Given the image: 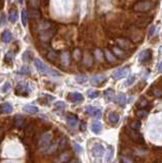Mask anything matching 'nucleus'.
<instances>
[{
    "instance_id": "f257e3e1",
    "label": "nucleus",
    "mask_w": 162,
    "mask_h": 163,
    "mask_svg": "<svg viewBox=\"0 0 162 163\" xmlns=\"http://www.w3.org/2000/svg\"><path fill=\"white\" fill-rule=\"evenodd\" d=\"M39 39L44 43H48L55 34V28L51 21H44L39 28Z\"/></svg>"
},
{
    "instance_id": "f03ea898",
    "label": "nucleus",
    "mask_w": 162,
    "mask_h": 163,
    "mask_svg": "<svg viewBox=\"0 0 162 163\" xmlns=\"http://www.w3.org/2000/svg\"><path fill=\"white\" fill-rule=\"evenodd\" d=\"M155 6H156V2L153 0H142V1H138L133 5V10L143 14V12H148L152 10Z\"/></svg>"
},
{
    "instance_id": "7ed1b4c3",
    "label": "nucleus",
    "mask_w": 162,
    "mask_h": 163,
    "mask_svg": "<svg viewBox=\"0 0 162 163\" xmlns=\"http://www.w3.org/2000/svg\"><path fill=\"white\" fill-rule=\"evenodd\" d=\"M126 37L130 42L139 43L143 40V33L141 32L140 28L136 27V26H132L126 30Z\"/></svg>"
},
{
    "instance_id": "20e7f679",
    "label": "nucleus",
    "mask_w": 162,
    "mask_h": 163,
    "mask_svg": "<svg viewBox=\"0 0 162 163\" xmlns=\"http://www.w3.org/2000/svg\"><path fill=\"white\" fill-rule=\"evenodd\" d=\"M125 135L130 138V140H132V142H134L135 144H139V145L145 144V140H144L143 136H142L139 132L130 129V127H126L125 129Z\"/></svg>"
},
{
    "instance_id": "39448f33",
    "label": "nucleus",
    "mask_w": 162,
    "mask_h": 163,
    "mask_svg": "<svg viewBox=\"0 0 162 163\" xmlns=\"http://www.w3.org/2000/svg\"><path fill=\"white\" fill-rule=\"evenodd\" d=\"M115 43H116L117 47L120 48V49H123V51H133V50L135 49L133 43L128 40V39L117 38L116 41H115Z\"/></svg>"
},
{
    "instance_id": "423d86ee",
    "label": "nucleus",
    "mask_w": 162,
    "mask_h": 163,
    "mask_svg": "<svg viewBox=\"0 0 162 163\" xmlns=\"http://www.w3.org/2000/svg\"><path fill=\"white\" fill-rule=\"evenodd\" d=\"M15 94H16L17 96H23V97H26L28 96L29 94H30V90H29L28 88V85H26V84H19V85L16 86V88H15Z\"/></svg>"
},
{
    "instance_id": "0eeeda50",
    "label": "nucleus",
    "mask_w": 162,
    "mask_h": 163,
    "mask_svg": "<svg viewBox=\"0 0 162 163\" xmlns=\"http://www.w3.org/2000/svg\"><path fill=\"white\" fill-rule=\"evenodd\" d=\"M151 59H152V51H151L150 49L144 50V51H142L139 55V61L141 63H143V64L149 62Z\"/></svg>"
},
{
    "instance_id": "6e6552de",
    "label": "nucleus",
    "mask_w": 162,
    "mask_h": 163,
    "mask_svg": "<svg viewBox=\"0 0 162 163\" xmlns=\"http://www.w3.org/2000/svg\"><path fill=\"white\" fill-rule=\"evenodd\" d=\"M53 139V136L51 133H45L43 136H42L41 140H40V147H43V148H46V147H48L50 145L51 141H52Z\"/></svg>"
},
{
    "instance_id": "1a4fd4ad",
    "label": "nucleus",
    "mask_w": 162,
    "mask_h": 163,
    "mask_svg": "<svg viewBox=\"0 0 162 163\" xmlns=\"http://www.w3.org/2000/svg\"><path fill=\"white\" fill-rule=\"evenodd\" d=\"M70 158H72V154H70V152L64 151L60 154V155L57 156V157L55 158L54 162L55 163H65V162H67Z\"/></svg>"
},
{
    "instance_id": "9d476101",
    "label": "nucleus",
    "mask_w": 162,
    "mask_h": 163,
    "mask_svg": "<svg viewBox=\"0 0 162 163\" xmlns=\"http://www.w3.org/2000/svg\"><path fill=\"white\" fill-rule=\"evenodd\" d=\"M25 124H26V118L24 117L23 115H21V114L16 115L14 117V119H13V125H14V127H16V129H23V127H25Z\"/></svg>"
},
{
    "instance_id": "9b49d317",
    "label": "nucleus",
    "mask_w": 162,
    "mask_h": 163,
    "mask_svg": "<svg viewBox=\"0 0 162 163\" xmlns=\"http://www.w3.org/2000/svg\"><path fill=\"white\" fill-rule=\"evenodd\" d=\"M128 67H123V68H119V69L115 70L112 74V78L114 80H119V79H123L128 74Z\"/></svg>"
},
{
    "instance_id": "f8f14e48",
    "label": "nucleus",
    "mask_w": 162,
    "mask_h": 163,
    "mask_svg": "<svg viewBox=\"0 0 162 163\" xmlns=\"http://www.w3.org/2000/svg\"><path fill=\"white\" fill-rule=\"evenodd\" d=\"M106 80H107V78L104 74H97V76L91 78V83L94 86H101L103 83H105Z\"/></svg>"
},
{
    "instance_id": "ddd939ff",
    "label": "nucleus",
    "mask_w": 162,
    "mask_h": 163,
    "mask_svg": "<svg viewBox=\"0 0 162 163\" xmlns=\"http://www.w3.org/2000/svg\"><path fill=\"white\" fill-rule=\"evenodd\" d=\"M86 112H87L89 115L96 118V119H99V118L101 117V114H102L101 110L98 108H95V107H93V106H88L87 108H86Z\"/></svg>"
},
{
    "instance_id": "4468645a",
    "label": "nucleus",
    "mask_w": 162,
    "mask_h": 163,
    "mask_svg": "<svg viewBox=\"0 0 162 163\" xmlns=\"http://www.w3.org/2000/svg\"><path fill=\"white\" fill-rule=\"evenodd\" d=\"M67 99L70 101V102H72V103H79V102H82V101L84 100V97H83L82 94L75 92V93H70V94H68Z\"/></svg>"
},
{
    "instance_id": "2eb2a0df",
    "label": "nucleus",
    "mask_w": 162,
    "mask_h": 163,
    "mask_svg": "<svg viewBox=\"0 0 162 163\" xmlns=\"http://www.w3.org/2000/svg\"><path fill=\"white\" fill-rule=\"evenodd\" d=\"M113 101H114L116 104H118L119 106H125L126 103V96L123 93H119V94H117L116 96L114 95V97H113Z\"/></svg>"
},
{
    "instance_id": "dca6fc26",
    "label": "nucleus",
    "mask_w": 162,
    "mask_h": 163,
    "mask_svg": "<svg viewBox=\"0 0 162 163\" xmlns=\"http://www.w3.org/2000/svg\"><path fill=\"white\" fill-rule=\"evenodd\" d=\"M92 154L94 157H100L104 154V147L101 144H96L92 149Z\"/></svg>"
},
{
    "instance_id": "f3484780",
    "label": "nucleus",
    "mask_w": 162,
    "mask_h": 163,
    "mask_svg": "<svg viewBox=\"0 0 162 163\" xmlns=\"http://www.w3.org/2000/svg\"><path fill=\"white\" fill-rule=\"evenodd\" d=\"M27 14H28V16H30L32 19H38L42 17V14H41V11H40V9H32V8H29Z\"/></svg>"
},
{
    "instance_id": "a211bd4d",
    "label": "nucleus",
    "mask_w": 162,
    "mask_h": 163,
    "mask_svg": "<svg viewBox=\"0 0 162 163\" xmlns=\"http://www.w3.org/2000/svg\"><path fill=\"white\" fill-rule=\"evenodd\" d=\"M82 58H83V63L84 65H85L86 67H91L93 64V58L92 56H91V54L89 53V52H85V55H83L82 56Z\"/></svg>"
},
{
    "instance_id": "6ab92c4d",
    "label": "nucleus",
    "mask_w": 162,
    "mask_h": 163,
    "mask_svg": "<svg viewBox=\"0 0 162 163\" xmlns=\"http://www.w3.org/2000/svg\"><path fill=\"white\" fill-rule=\"evenodd\" d=\"M151 19H152V17H141V19H138L135 26L138 28H144V27H146L148 24H150Z\"/></svg>"
},
{
    "instance_id": "aec40b11",
    "label": "nucleus",
    "mask_w": 162,
    "mask_h": 163,
    "mask_svg": "<svg viewBox=\"0 0 162 163\" xmlns=\"http://www.w3.org/2000/svg\"><path fill=\"white\" fill-rule=\"evenodd\" d=\"M27 5H28V8L40 9V7H41V1L40 0H27Z\"/></svg>"
},
{
    "instance_id": "412c9836",
    "label": "nucleus",
    "mask_w": 162,
    "mask_h": 163,
    "mask_svg": "<svg viewBox=\"0 0 162 163\" xmlns=\"http://www.w3.org/2000/svg\"><path fill=\"white\" fill-rule=\"evenodd\" d=\"M112 53L114 54L115 57H118V58L120 59H125L126 56H125V51H123V49H120V48L118 47H114L112 48Z\"/></svg>"
},
{
    "instance_id": "4be33fe9",
    "label": "nucleus",
    "mask_w": 162,
    "mask_h": 163,
    "mask_svg": "<svg viewBox=\"0 0 162 163\" xmlns=\"http://www.w3.org/2000/svg\"><path fill=\"white\" fill-rule=\"evenodd\" d=\"M34 63H35V65H36L37 69L39 70L40 72H46L48 70L47 66H46V65L42 62V60H40V59H38V58L34 59Z\"/></svg>"
},
{
    "instance_id": "5701e85b",
    "label": "nucleus",
    "mask_w": 162,
    "mask_h": 163,
    "mask_svg": "<svg viewBox=\"0 0 162 163\" xmlns=\"http://www.w3.org/2000/svg\"><path fill=\"white\" fill-rule=\"evenodd\" d=\"M12 111V106L9 103H2L0 104V114L10 113Z\"/></svg>"
},
{
    "instance_id": "b1692460",
    "label": "nucleus",
    "mask_w": 162,
    "mask_h": 163,
    "mask_svg": "<svg viewBox=\"0 0 162 163\" xmlns=\"http://www.w3.org/2000/svg\"><path fill=\"white\" fill-rule=\"evenodd\" d=\"M104 54H105L106 60H107L109 63H114L115 61H116V57L114 56V54L112 53V51L110 49H105Z\"/></svg>"
},
{
    "instance_id": "393cba45",
    "label": "nucleus",
    "mask_w": 162,
    "mask_h": 163,
    "mask_svg": "<svg viewBox=\"0 0 162 163\" xmlns=\"http://www.w3.org/2000/svg\"><path fill=\"white\" fill-rule=\"evenodd\" d=\"M66 122L70 127H75L77 124V117L74 114H67L66 116Z\"/></svg>"
},
{
    "instance_id": "a878e982",
    "label": "nucleus",
    "mask_w": 162,
    "mask_h": 163,
    "mask_svg": "<svg viewBox=\"0 0 162 163\" xmlns=\"http://www.w3.org/2000/svg\"><path fill=\"white\" fill-rule=\"evenodd\" d=\"M67 147H68V139L66 137H62L58 143V149L60 151H64V150H66Z\"/></svg>"
},
{
    "instance_id": "bb28decb",
    "label": "nucleus",
    "mask_w": 162,
    "mask_h": 163,
    "mask_svg": "<svg viewBox=\"0 0 162 163\" xmlns=\"http://www.w3.org/2000/svg\"><path fill=\"white\" fill-rule=\"evenodd\" d=\"M11 38H12V35H11V33H10V31L5 30L2 33L1 40L2 42H4V43H9V42L11 41Z\"/></svg>"
},
{
    "instance_id": "cd10ccee",
    "label": "nucleus",
    "mask_w": 162,
    "mask_h": 163,
    "mask_svg": "<svg viewBox=\"0 0 162 163\" xmlns=\"http://www.w3.org/2000/svg\"><path fill=\"white\" fill-rule=\"evenodd\" d=\"M47 58L48 60H50L51 62H56L57 59H58V53H57L56 51H54V50H49L47 53Z\"/></svg>"
},
{
    "instance_id": "c85d7f7f",
    "label": "nucleus",
    "mask_w": 162,
    "mask_h": 163,
    "mask_svg": "<svg viewBox=\"0 0 162 163\" xmlns=\"http://www.w3.org/2000/svg\"><path fill=\"white\" fill-rule=\"evenodd\" d=\"M25 134H26L27 137H29V138H32V137L35 135V127H34V124L30 123V124L27 125L26 129H25Z\"/></svg>"
},
{
    "instance_id": "c756f323",
    "label": "nucleus",
    "mask_w": 162,
    "mask_h": 163,
    "mask_svg": "<svg viewBox=\"0 0 162 163\" xmlns=\"http://www.w3.org/2000/svg\"><path fill=\"white\" fill-rule=\"evenodd\" d=\"M108 120H109L110 123L115 124V123L118 122L119 115L117 113H115V112H109V114H108Z\"/></svg>"
},
{
    "instance_id": "7c9ffc66",
    "label": "nucleus",
    "mask_w": 162,
    "mask_h": 163,
    "mask_svg": "<svg viewBox=\"0 0 162 163\" xmlns=\"http://www.w3.org/2000/svg\"><path fill=\"white\" fill-rule=\"evenodd\" d=\"M23 110H24L25 112H27V113H30V114L37 113V112L39 111L38 107L34 106V105H26V106L23 108Z\"/></svg>"
},
{
    "instance_id": "2f4dec72",
    "label": "nucleus",
    "mask_w": 162,
    "mask_h": 163,
    "mask_svg": "<svg viewBox=\"0 0 162 163\" xmlns=\"http://www.w3.org/2000/svg\"><path fill=\"white\" fill-rule=\"evenodd\" d=\"M114 95H115V93H114V91H113L112 89H108V90H106V91L104 92V96H105V99L107 101L112 100Z\"/></svg>"
},
{
    "instance_id": "473e14b6",
    "label": "nucleus",
    "mask_w": 162,
    "mask_h": 163,
    "mask_svg": "<svg viewBox=\"0 0 162 163\" xmlns=\"http://www.w3.org/2000/svg\"><path fill=\"white\" fill-rule=\"evenodd\" d=\"M112 156H113V148L111 146H108L107 152H106V156H105V159H104V161H105V162H109L110 160H111Z\"/></svg>"
},
{
    "instance_id": "72a5a7b5",
    "label": "nucleus",
    "mask_w": 162,
    "mask_h": 163,
    "mask_svg": "<svg viewBox=\"0 0 162 163\" xmlns=\"http://www.w3.org/2000/svg\"><path fill=\"white\" fill-rule=\"evenodd\" d=\"M150 94H152L153 96L157 97V98H160V97L162 96V91L160 88H152L150 91Z\"/></svg>"
},
{
    "instance_id": "f704fd0d",
    "label": "nucleus",
    "mask_w": 162,
    "mask_h": 163,
    "mask_svg": "<svg viewBox=\"0 0 162 163\" xmlns=\"http://www.w3.org/2000/svg\"><path fill=\"white\" fill-rule=\"evenodd\" d=\"M101 129H102L101 123H100L99 122H95L92 124V131H93V133L99 134L100 132H101Z\"/></svg>"
},
{
    "instance_id": "c9c22d12",
    "label": "nucleus",
    "mask_w": 162,
    "mask_h": 163,
    "mask_svg": "<svg viewBox=\"0 0 162 163\" xmlns=\"http://www.w3.org/2000/svg\"><path fill=\"white\" fill-rule=\"evenodd\" d=\"M58 150V144H54V145H49L48 146V148H47V150H46V152L45 153L46 154H48V155H50V154H53L54 153L55 151H57Z\"/></svg>"
},
{
    "instance_id": "e433bc0d",
    "label": "nucleus",
    "mask_w": 162,
    "mask_h": 163,
    "mask_svg": "<svg viewBox=\"0 0 162 163\" xmlns=\"http://www.w3.org/2000/svg\"><path fill=\"white\" fill-rule=\"evenodd\" d=\"M147 106H148V101L146 100L145 98H141V99H140L139 102H138V104H137V107H138L139 109L146 108Z\"/></svg>"
},
{
    "instance_id": "4c0bfd02",
    "label": "nucleus",
    "mask_w": 162,
    "mask_h": 163,
    "mask_svg": "<svg viewBox=\"0 0 162 163\" xmlns=\"http://www.w3.org/2000/svg\"><path fill=\"white\" fill-rule=\"evenodd\" d=\"M130 127L135 129V131H139L141 129V122L140 120H134V122L130 123Z\"/></svg>"
},
{
    "instance_id": "58836bf2",
    "label": "nucleus",
    "mask_w": 162,
    "mask_h": 163,
    "mask_svg": "<svg viewBox=\"0 0 162 163\" xmlns=\"http://www.w3.org/2000/svg\"><path fill=\"white\" fill-rule=\"evenodd\" d=\"M148 114V110L146 108H143V109H139L138 111L136 112V115L138 116L139 118H144L146 115Z\"/></svg>"
},
{
    "instance_id": "ea45409f",
    "label": "nucleus",
    "mask_w": 162,
    "mask_h": 163,
    "mask_svg": "<svg viewBox=\"0 0 162 163\" xmlns=\"http://www.w3.org/2000/svg\"><path fill=\"white\" fill-rule=\"evenodd\" d=\"M16 17H17V11L15 9H11L9 11V21L11 23H15Z\"/></svg>"
},
{
    "instance_id": "a19ab883",
    "label": "nucleus",
    "mask_w": 162,
    "mask_h": 163,
    "mask_svg": "<svg viewBox=\"0 0 162 163\" xmlns=\"http://www.w3.org/2000/svg\"><path fill=\"white\" fill-rule=\"evenodd\" d=\"M74 55H72V57H74V59H75L77 61H79V60H81L82 59V56H83V54H82V52H81V50L80 49H75V51H74V53H72Z\"/></svg>"
},
{
    "instance_id": "79ce46f5",
    "label": "nucleus",
    "mask_w": 162,
    "mask_h": 163,
    "mask_svg": "<svg viewBox=\"0 0 162 163\" xmlns=\"http://www.w3.org/2000/svg\"><path fill=\"white\" fill-rule=\"evenodd\" d=\"M22 23H23V26H25V27L28 24V14H27L26 9L22 10Z\"/></svg>"
},
{
    "instance_id": "37998d69",
    "label": "nucleus",
    "mask_w": 162,
    "mask_h": 163,
    "mask_svg": "<svg viewBox=\"0 0 162 163\" xmlns=\"http://www.w3.org/2000/svg\"><path fill=\"white\" fill-rule=\"evenodd\" d=\"M75 80L79 84H85L86 82L88 81V78L85 76V74H80V76H75Z\"/></svg>"
},
{
    "instance_id": "c03bdc74",
    "label": "nucleus",
    "mask_w": 162,
    "mask_h": 163,
    "mask_svg": "<svg viewBox=\"0 0 162 163\" xmlns=\"http://www.w3.org/2000/svg\"><path fill=\"white\" fill-rule=\"evenodd\" d=\"M121 160V163H134V160L130 156L128 155H125V156H121L120 158Z\"/></svg>"
},
{
    "instance_id": "a18cd8bd",
    "label": "nucleus",
    "mask_w": 162,
    "mask_h": 163,
    "mask_svg": "<svg viewBox=\"0 0 162 163\" xmlns=\"http://www.w3.org/2000/svg\"><path fill=\"white\" fill-rule=\"evenodd\" d=\"M12 59H13V55L11 52H7L5 54V57H4V61L6 63H11L12 62Z\"/></svg>"
},
{
    "instance_id": "49530a36",
    "label": "nucleus",
    "mask_w": 162,
    "mask_h": 163,
    "mask_svg": "<svg viewBox=\"0 0 162 163\" xmlns=\"http://www.w3.org/2000/svg\"><path fill=\"white\" fill-rule=\"evenodd\" d=\"M88 96L90 97L91 99H95L99 96V92L98 91H89L88 92Z\"/></svg>"
},
{
    "instance_id": "de8ad7c7",
    "label": "nucleus",
    "mask_w": 162,
    "mask_h": 163,
    "mask_svg": "<svg viewBox=\"0 0 162 163\" xmlns=\"http://www.w3.org/2000/svg\"><path fill=\"white\" fill-rule=\"evenodd\" d=\"M10 90V84L9 83H5L3 85V87H2L1 91L3 92V93H6V92H8Z\"/></svg>"
},
{
    "instance_id": "09e8293b",
    "label": "nucleus",
    "mask_w": 162,
    "mask_h": 163,
    "mask_svg": "<svg viewBox=\"0 0 162 163\" xmlns=\"http://www.w3.org/2000/svg\"><path fill=\"white\" fill-rule=\"evenodd\" d=\"M64 107H65V105H64L63 102H58V103H56V109L62 110V109H64Z\"/></svg>"
},
{
    "instance_id": "8fccbe9b",
    "label": "nucleus",
    "mask_w": 162,
    "mask_h": 163,
    "mask_svg": "<svg viewBox=\"0 0 162 163\" xmlns=\"http://www.w3.org/2000/svg\"><path fill=\"white\" fill-rule=\"evenodd\" d=\"M19 74H29V69H28V67L23 66V68H22V69L19 70Z\"/></svg>"
},
{
    "instance_id": "3c124183",
    "label": "nucleus",
    "mask_w": 162,
    "mask_h": 163,
    "mask_svg": "<svg viewBox=\"0 0 162 163\" xmlns=\"http://www.w3.org/2000/svg\"><path fill=\"white\" fill-rule=\"evenodd\" d=\"M134 82H135V76H130V78H128V80L126 81V85H128V86L132 85V84L134 83Z\"/></svg>"
},
{
    "instance_id": "603ef678",
    "label": "nucleus",
    "mask_w": 162,
    "mask_h": 163,
    "mask_svg": "<svg viewBox=\"0 0 162 163\" xmlns=\"http://www.w3.org/2000/svg\"><path fill=\"white\" fill-rule=\"evenodd\" d=\"M74 147H75V152H77V153H80V152L82 151V148H81V146H80L79 144H75Z\"/></svg>"
},
{
    "instance_id": "864d4df0",
    "label": "nucleus",
    "mask_w": 162,
    "mask_h": 163,
    "mask_svg": "<svg viewBox=\"0 0 162 163\" xmlns=\"http://www.w3.org/2000/svg\"><path fill=\"white\" fill-rule=\"evenodd\" d=\"M29 57H30V52H25V53H24V56H23L24 60L28 61L29 60Z\"/></svg>"
},
{
    "instance_id": "5fc2aeb1",
    "label": "nucleus",
    "mask_w": 162,
    "mask_h": 163,
    "mask_svg": "<svg viewBox=\"0 0 162 163\" xmlns=\"http://www.w3.org/2000/svg\"><path fill=\"white\" fill-rule=\"evenodd\" d=\"M65 163H81V162H80V160L77 159V158H75V159H72V158H70V159Z\"/></svg>"
},
{
    "instance_id": "6e6d98bb",
    "label": "nucleus",
    "mask_w": 162,
    "mask_h": 163,
    "mask_svg": "<svg viewBox=\"0 0 162 163\" xmlns=\"http://www.w3.org/2000/svg\"><path fill=\"white\" fill-rule=\"evenodd\" d=\"M155 30H156V28H155V27H151L149 29V35H150V36H153V35H154Z\"/></svg>"
},
{
    "instance_id": "4d7b16f0",
    "label": "nucleus",
    "mask_w": 162,
    "mask_h": 163,
    "mask_svg": "<svg viewBox=\"0 0 162 163\" xmlns=\"http://www.w3.org/2000/svg\"><path fill=\"white\" fill-rule=\"evenodd\" d=\"M80 129H81V131H86V123L85 122H82L81 123V127H80Z\"/></svg>"
},
{
    "instance_id": "13d9d810",
    "label": "nucleus",
    "mask_w": 162,
    "mask_h": 163,
    "mask_svg": "<svg viewBox=\"0 0 162 163\" xmlns=\"http://www.w3.org/2000/svg\"><path fill=\"white\" fill-rule=\"evenodd\" d=\"M158 71L161 72V62L158 63Z\"/></svg>"
},
{
    "instance_id": "bf43d9fd",
    "label": "nucleus",
    "mask_w": 162,
    "mask_h": 163,
    "mask_svg": "<svg viewBox=\"0 0 162 163\" xmlns=\"http://www.w3.org/2000/svg\"><path fill=\"white\" fill-rule=\"evenodd\" d=\"M19 3H23V0H19Z\"/></svg>"
},
{
    "instance_id": "052dcab7",
    "label": "nucleus",
    "mask_w": 162,
    "mask_h": 163,
    "mask_svg": "<svg viewBox=\"0 0 162 163\" xmlns=\"http://www.w3.org/2000/svg\"><path fill=\"white\" fill-rule=\"evenodd\" d=\"M1 4H2V2H1V0H0V6H1Z\"/></svg>"
},
{
    "instance_id": "680f3d73",
    "label": "nucleus",
    "mask_w": 162,
    "mask_h": 163,
    "mask_svg": "<svg viewBox=\"0 0 162 163\" xmlns=\"http://www.w3.org/2000/svg\"><path fill=\"white\" fill-rule=\"evenodd\" d=\"M8 1H9V2H10V1H11V0H8Z\"/></svg>"
}]
</instances>
